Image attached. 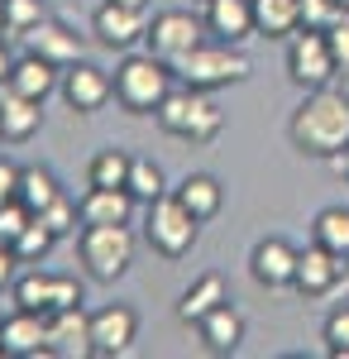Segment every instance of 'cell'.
Segmentation results:
<instances>
[{"label": "cell", "mask_w": 349, "mask_h": 359, "mask_svg": "<svg viewBox=\"0 0 349 359\" xmlns=\"http://www.w3.org/2000/svg\"><path fill=\"white\" fill-rule=\"evenodd\" d=\"M287 135H292V149L306 154V158H340L349 149V96L335 91V86L306 91Z\"/></svg>", "instance_id": "cell-1"}, {"label": "cell", "mask_w": 349, "mask_h": 359, "mask_svg": "<svg viewBox=\"0 0 349 359\" xmlns=\"http://www.w3.org/2000/svg\"><path fill=\"white\" fill-rule=\"evenodd\" d=\"M172 72L187 86H196V91H220V86L244 82L254 67H249V57L240 53V43H220V39L206 43V39H201L196 48H187V53L172 62Z\"/></svg>", "instance_id": "cell-2"}, {"label": "cell", "mask_w": 349, "mask_h": 359, "mask_svg": "<svg viewBox=\"0 0 349 359\" xmlns=\"http://www.w3.org/2000/svg\"><path fill=\"white\" fill-rule=\"evenodd\" d=\"M167 91H172V62L153 53H130L115 67V101L130 115H153Z\"/></svg>", "instance_id": "cell-3"}, {"label": "cell", "mask_w": 349, "mask_h": 359, "mask_svg": "<svg viewBox=\"0 0 349 359\" xmlns=\"http://www.w3.org/2000/svg\"><path fill=\"white\" fill-rule=\"evenodd\" d=\"M196 230H201V221H196V216H191V211L172 192H163L158 201H149V216H144V240L153 245V254H163V259H182V254H191Z\"/></svg>", "instance_id": "cell-4"}, {"label": "cell", "mask_w": 349, "mask_h": 359, "mask_svg": "<svg viewBox=\"0 0 349 359\" xmlns=\"http://www.w3.org/2000/svg\"><path fill=\"white\" fill-rule=\"evenodd\" d=\"M81 264L96 283H115L135 264V235L130 225H81Z\"/></svg>", "instance_id": "cell-5"}, {"label": "cell", "mask_w": 349, "mask_h": 359, "mask_svg": "<svg viewBox=\"0 0 349 359\" xmlns=\"http://www.w3.org/2000/svg\"><path fill=\"white\" fill-rule=\"evenodd\" d=\"M287 77H292L296 86H306V91L330 86L335 77H340L325 29H296L292 39H287Z\"/></svg>", "instance_id": "cell-6"}, {"label": "cell", "mask_w": 349, "mask_h": 359, "mask_svg": "<svg viewBox=\"0 0 349 359\" xmlns=\"http://www.w3.org/2000/svg\"><path fill=\"white\" fill-rule=\"evenodd\" d=\"M201 34H206V20H196L187 10H163L149 20V34H144V43H149V53L163 57V62H177V57L196 48L201 43Z\"/></svg>", "instance_id": "cell-7"}, {"label": "cell", "mask_w": 349, "mask_h": 359, "mask_svg": "<svg viewBox=\"0 0 349 359\" xmlns=\"http://www.w3.org/2000/svg\"><path fill=\"white\" fill-rule=\"evenodd\" d=\"M349 269V259H340V254H330L325 245H311L296 254V278H292V287L301 292V297H325V292H335V283L345 278Z\"/></svg>", "instance_id": "cell-8"}, {"label": "cell", "mask_w": 349, "mask_h": 359, "mask_svg": "<svg viewBox=\"0 0 349 359\" xmlns=\"http://www.w3.org/2000/svg\"><path fill=\"white\" fill-rule=\"evenodd\" d=\"M0 350L5 359H34L48 355V311H15L0 321Z\"/></svg>", "instance_id": "cell-9"}, {"label": "cell", "mask_w": 349, "mask_h": 359, "mask_svg": "<svg viewBox=\"0 0 349 359\" xmlns=\"http://www.w3.org/2000/svg\"><path fill=\"white\" fill-rule=\"evenodd\" d=\"M296 254L301 249L287 245L282 235H268V240H259L254 245V254H249V273H254V283L259 287H292V278H296Z\"/></svg>", "instance_id": "cell-10"}, {"label": "cell", "mask_w": 349, "mask_h": 359, "mask_svg": "<svg viewBox=\"0 0 349 359\" xmlns=\"http://www.w3.org/2000/svg\"><path fill=\"white\" fill-rule=\"evenodd\" d=\"M139 335V316L130 311V306H101L96 316H91V355L96 359H115L125 355L130 345H135Z\"/></svg>", "instance_id": "cell-11"}, {"label": "cell", "mask_w": 349, "mask_h": 359, "mask_svg": "<svg viewBox=\"0 0 349 359\" xmlns=\"http://www.w3.org/2000/svg\"><path fill=\"white\" fill-rule=\"evenodd\" d=\"M110 96H115V77H106L101 67L72 62V67L62 72V101H67L77 115H96Z\"/></svg>", "instance_id": "cell-12"}, {"label": "cell", "mask_w": 349, "mask_h": 359, "mask_svg": "<svg viewBox=\"0 0 349 359\" xmlns=\"http://www.w3.org/2000/svg\"><path fill=\"white\" fill-rule=\"evenodd\" d=\"M91 29H96V39H101L106 48H135L139 39L149 34V20H144V10H135V5L106 0V5L91 15Z\"/></svg>", "instance_id": "cell-13"}, {"label": "cell", "mask_w": 349, "mask_h": 359, "mask_svg": "<svg viewBox=\"0 0 349 359\" xmlns=\"http://www.w3.org/2000/svg\"><path fill=\"white\" fill-rule=\"evenodd\" d=\"M39 125H43V101H34L25 91H15L10 82H0V139L25 144V139L39 135Z\"/></svg>", "instance_id": "cell-14"}, {"label": "cell", "mask_w": 349, "mask_h": 359, "mask_svg": "<svg viewBox=\"0 0 349 359\" xmlns=\"http://www.w3.org/2000/svg\"><path fill=\"white\" fill-rule=\"evenodd\" d=\"M25 43H29V53H39V57H48L57 72H67L72 62H81V39L72 34L67 25H57V20H43V25H34L25 34Z\"/></svg>", "instance_id": "cell-15"}, {"label": "cell", "mask_w": 349, "mask_h": 359, "mask_svg": "<svg viewBox=\"0 0 349 359\" xmlns=\"http://www.w3.org/2000/svg\"><path fill=\"white\" fill-rule=\"evenodd\" d=\"M206 34L220 43H244L254 34V0H206Z\"/></svg>", "instance_id": "cell-16"}, {"label": "cell", "mask_w": 349, "mask_h": 359, "mask_svg": "<svg viewBox=\"0 0 349 359\" xmlns=\"http://www.w3.org/2000/svg\"><path fill=\"white\" fill-rule=\"evenodd\" d=\"M48 355H91V316L81 306L48 311Z\"/></svg>", "instance_id": "cell-17"}, {"label": "cell", "mask_w": 349, "mask_h": 359, "mask_svg": "<svg viewBox=\"0 0 349 359\" xmlns=\"http://www.w3.org/2000/svg\"><path fill=\"white\" fill-rule=\"evenodd\" d=\"M196 335H201V345H206L211 355H235L244 345V316L230 302H220L215 311H206V316L196 321Z\"/></svg>", "instance_id": "cell-18"}, {"label": "cell", "mask_w": 349, "mask_h": 359, "mask_svg": "<svg viewBox=\"0 0 349 359\" xmlns=\"http://www.w3.org/2000/svg\"><path fill=\"white\" fill-rule=\"evenodd\" d=\"M77 206H81V225H130L135 196L125 187H91Z\"/></svg>", "instance_id": "cell-19"}, {"label": "cell", "mask_w": 349, "mask_h": 359, "mask_svg": "<svg viewBox=\"0 0 349 359\" xmlns=\"http://www.w3.org/2000/svg\"><path fill=\"white\" fill-rule=\"evenodd\" d=\"M172 196H177V201H182L201 225L215 221V216H220V206H225V187L215 182L211 172H187V177L172 187Z\"/></svg>", "instance_id": "cell-20"}, {"label": "cell", "mask_w": 349, "mask_h": 359, "mask_svg": "<svg viewBox=\"0 0 349 359\" xmlns=\"http://www.w3.org/2000/svg\"><path fill=\"white\" fill-rule=\"evenodd\" d=\"M296 29H301V0H254L259 39H292Z\"/></svg>", "instance_id": "cell-21"}, {"label": "cell", "mask_w": 349, "mask_h": 359, "mask_svg": "<svg viewBox=\"0 0 349 359\" xmlns=\"http://www.w3.org/2000/svg\"><path fill=\"white\" fill-rule=\"evenodd\" d=\"M220 302H230V292H225V278L220 273H201L196 283H191L187 292L177 297V321H187V326H196L206 311H215Z\"/></svg>", "instance_id": "cell-22"}, {"label": "cell", "mask_w": 349, "mask_h": 359, "mask_svg": "<svg viewBox=\"0 0 349 359\" xmlns=\"http://www.w3.org/2000/svg\"><path fill=\"white\" fill-rule=\"evenodd\" d=\"M10 86L25 91V96H34V101H43L57 86V67L39 53H25V57H15V67H10Z\"/></svg>", "instance_id": "cell-23"}, {"label": "cell", "mask_w": 349, "mask_h": 359, "mask_svg": "<svg viewBox=\"0 0 349 359\" xmlns=\"http://www.w3.org/2000/svg\"><path fill=\"white\" fill-rule=\"evenodd\" d=\"M20 201H25L29 211L39 216L48 201H57L62 196V187H57V177H53V168H43V163H29V168H20Z\"/></svg>", "instance_id": "cell-24"}, {"label": "cell", "mask_w": 349, "mask_h": 359, "mask_svg": "<svg viewBox=\"0 0 349 359\" xmlns=\"http://www.w3.org/2000/svg\"><path fill=\"white\" fill-rule=\"evenodd\" d=\"M311 240L325 245L330 254L349 259V206H325L316 216V225H311Z\"/></svg>", "instance_id": "cell-25"}, {"label": "cell", "mask_w": 349, "mask_h": 359, "mask_svg": "<svg viewBox=\"0 0 349 359\" xmlns=\"http://www.w3.org/2000/svg\"><path fill=\"white\" fill-rule=\"evenodd\" d=\"M220 125H225V111L211 101V91H196L191 120H187V130H182V139H191V144H211V139L220 135Z\"/></svg>", "instance_id": "cell-26"}, {"label": "cell", "mask_w": 349, "mask_h": 359, "mask_svg": "<svg viewBox=\"0 0 349 359\" xmlns=\"http://www.w3.org/2000/svg\"><path fill=\"white\" fill-rule=\"evenodd\" d=\"M125 192L135 196V201H158L163 192H167V182H163V168L153 163V158H135L130 163V177H125Z\"/></svg>", "instance_id": "cell-27"}, {"label": "cell", "mask_w": 349, "mask_h": 359, "mask_svg": "<svg viewBox=\"0 0 349 359\" xmlns=\"http://www.w3.org/2000/svg\"><path fill=\"white\" fill-rule=\"evenodd\" d=\"M53 245H57V235L39 221V216H34V221L20 230V240H15L10 249H15V259H20V264H43V259L53 254Z\"/></svg>", "instance_id": "cell-28"}, {"label": "cell", "mask_w": 349, "mask_h": 359, "mask_svg": "<svg viewBox=\"0 0 349 359\" xmlns=\"http://www.w3.org/2000/svg\"><path fill=\"white\" fill-rule=\"evenodd\" d=\"M130 154L125 149H101L91 168H86V177H91V187H125V177H130Z\"/></svg>", "instance_id": "cell-29"}, {"label": "cell", "mask_w": 349, "mask_h": 359, "mask_svg": "<svg viewBox=\"0 0 349 359\" xmlns=\"http://www.w3.org/2000/svg\"><path fill=\"white\" fill-rule=\"evenodd\" d=\"M191 101H196V86L167 91V96H163V106L153 111V120H158L167 135H177V139H182V130H187V120H191Z\"/></svg>", "instance_id": "cell-30"}, {"label": "cell", "mask_w": 349, "mask_h": 359, "mask_svg": "<svg viewBox=\"0 0 349 359\" xmlns=\"http://www.w3.org/2000/svg\"><path fill=\"white\" fill-rule=\"evenodd\" d=\"M34 25H43V0H0V29L25 39Z\"/></svg>", "instance_id": "cell-31"}, {"label": "cell", "mask_w": 349, "mask_h": 359, "mask_svg": "<svg viewBox=\"0 0 349 359\" xmlns=\"http://www.w3.org/2000/svg\"><path fill=\"white\" fill-rule=\"evenodd\" d=\"M15 306H25V311H48V306H53V273L15 278Z\"/></svg>", "instance_id": "cell-32"}, {"label": "cell", "mask_w": 349, "mask_h": 359, "mask_svg": "<svg viewBox=\"0 0 349 359\" xmlns=\"http://www.w3.org/2000/svg\"><path fill=\"white\" fill-rule=\"evenodd\" d=\"M39 221L48 225V230H53L57 240H62V235H72V230H77V221H81V206H77V201H72L67 192H62L57 201H48V206L39 211Z\"/></svg>", "instance_id": "cell-33"}, {"label": "cell", "mask_w": 349, "mask_h": 359, "mask_svg": "<svg viewBox=\"0 0 349 359\" xmlns=\"http://www.w3.org/2000/svg\"><path fill=\"white\" fill-rule=\"evenodd\" d=\"M325 350L335 359H349V302H340L330 316H325Z\"/></svg>", "instance_id": "cell-34"}, {"label": "cell", "mask_w": 349, "mask_h": 359, "mask_svg": "<svg viewBox=\"0 0 349 359\" xmlns=\"http://www.w3.org/2000/svg\"><path fill=\"white\" fill-rule=\"evenodd\" d=\"M29 221H34V211H29L20 196H15V201H5V206H0V245H15V240H20V230H25Z\"/></svg>", "instance_id": "cell-35"}, {"label": "cell", "mask_w": 349, "mask_h": 359, "mask_svg": "<svg viewBox=\"0 0 349 359\" xmlns=\"http://www.w3.org/2000/svg\"><path fill=\"white\" fill-rule=\"evenodd\" d=\"M345 10L335 0H301V29H330Z\"/></svg>", "instance_id": "cell-36"}, {"label": "cell", "mask_w": 349, "mask_h": 359, "mask_svg": "<svg viewBox=\"0 0 349 359\" xmlns=\"http://www.w3.org/2000/svg\"><path fill=\"white\" fill-rule=\"evenodd\" d=\"M325 39H330V53H335V67H340V77H349V15H340L335 25L325 29Z\"/></svg>", "instance_id": "cell-37"}, {"label": "cell", "mask_w": 349, "mask_h": 359, "mask_svg": "<svg viewBox=\"0 0 349 359\" xmlns=\"http://www.w3.org/2000/svg\"><path fill=\"white\" fill-rule=\"evenodd\" d=\"M62 306H81L77 278H53V306H48V311H62Z\"/></svg>", "instance_id": "cell-38"}, {"label": "cell", "mask_w": 349, "mask_h": 359, "mask_svg": "<svg viewBox=\"0 0 349 359\" xmlns=\"http://www.w3.org/2000/svg\"><path fill=\"white\" fill-rule=\"evenodd\" d=\"M15 192H20V168L0 158V206H5V201H15Z\"/></svg>", "instance_id": "cell-39"}, {"label": "cell", "mask_w": 349, "mask_h": 359, "mask_svg": "<svg viewBox=\"0 0 349 359\" xmlns=\"http://www.w3.org/2000/svg\"><path fill=\"white\" fill-rule=\"evenodd\" d=\"M15 264H20V259H15V249L0 245V287H10V283H15Z\"/></svg>", "instance_id": "cell-40"}, {"label": "cell", "mask_w": 349, "mask_h": 359, "mask_svg": "<svg viewBox=\"0 0 349 359\" xmlns=\"http://www.w3.org/2000/svg\"><path fill=\"white\" fill-rule=\"evenodd\" d=\"M10 67H15V57L5 48V39H0V82H10Z\"/></svg>", "instance_id": "cell-41"}, {"label": "cell", "mask_w": 349, "mask_h": 359, "mask_svg": "<svg viewBox=\"0 0 349 359\" xmlns=\"http://www.w3.org/2000/svg\"><path fill=\"white\" fill-rule=\"evenodd\" d=\"M330 163H335V168H340V172H345V177H349V149H345V154H340V158H330Z\"/></svg>", "instance_id": "cell-42"}, {"label": "cell", "mask_w": 349, "mask_h": 359, "mask_svg": "<svg viewBox=\"0 0 349 359\" xmlns=\"http://www.w3.org/2000/svg\"><path fill=\"white\" fill-rule=\"evenodd\" d=\"M115 5H135V10H144V5H149V0H115Z\"/></svg>", "instance_id": "cell-43"}, {"label": "cell", "mask_w": 349, "mask_h": 359, "mask_svg": "<svg viewBox=\"0 0 349 359\" xmlns=\"http://www.w3.org/2000/svg\"><path fill=\"white\" fill-rule=\"evenodd\" d=\"M335 5H340V10H345V15H349V0H335Z\"/></svg>", "instance_id": "cell-44"}, {"label": "cell", "mask_w": 349, "mask_h": 359, "mask_svg": "<svg viewBox=\"0 0 349 359\" xmlns=\"http://www.w3.org/2000/svg\"><path fill=\"white\" fill-rule=\"evenodd\" d=\"M0 359H5V350H0Z\"/></svg>", "instance_id": "cell-45"}]
</instances>
